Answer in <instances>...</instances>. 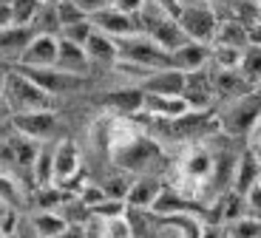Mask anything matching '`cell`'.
I'll return each mask as SVG.
<instances>
[{
    "label": "cell",
    "instance_id": "obj_8",
    "mask_svg": "<svg viewBox=\"0 0 261 238\" xmlns=\"http://www.w3.org/2000/svg\"><path fill=\"white\" fill-rule=\"evenodd\" d=\"M179 176H182V181H188V184H193V187L210 181L216 176L213 153H210L207 148H202V145H190L182 153V162H179Z\"/></svg>",
    "mask_w": 261,
    "mask_h": 238
},
{
    "label": "cell",
    "instance_id": "obj_33",
    "mask_svg": "<svg viewBox=\"0 0 261 238\" xmlns=\"http://www.w3.org/2000/svg\"><path fill=\"white\" fill-rule=\"evenodd\" d=\"M57 20H60V34H63V29L74 26V23H83V20H88V14L83 12V9L77 6V3H71V0H60L57 6Z\"/></svg>",
    "mask_w": 261,
    "mask_h": 238
},
{
    "label": "cell",
    "instance_id": "obj_30",
    "mask_svg": "<svg viewBox=\"0 0 261 238\" xmlns=\"http://www.w3.org/2000/svg\"><path fill=\"white\" fill-rule=\"evenodd\" d=\"M247 216V204H244V199L239 193H224L222 196V201H219V219L222 221H227V224H233V221H239V219H244Z\"/></svg>",
    "mask_w": 261,
    "mask_h": 238
},
{
    "label": "cell",
    "instance_id": "obj_10",
    "mask_svg": "<svg viewBox=\"0 0 261 238\" xmlns=\"http://www.w3.org/2000/svg\"><path fill=\"white\" fill-rule=\"evenodd\" d=\"M57 40L54 34H37L29 43V48L20 54L17 63L12 65H23V68H54L57 65Z\"/></svg>",
    "mask_w": 261,
    "mask_h": 238
},
{
    "label": "cell",
    "instance_id": "obj_9",
    "mask_svg": "<svg viewBox=\"0 0 261 238\" xmlns=\"http://www.w3.org/2000/svg\"><path fill=\"white\" fill-rule=\"evenodd\" d=\"M91 23H94L97 32L108 34V37H114V40H125V37L139 34V20L130 17V14H125V12H119V9H114V6L97 12L91 17Z\"/></svg>",
    "mask_w": 261,
    "mask_h": 238
},
{
    "label": "cell",
    "instance_id": "obj_26",
    "mask_svg": "<svg viewBox=\"0 0 261 238\" xmlns=\"http://www.w3.org/2000/svg\"><path fill=\"white\" fill-rule=\"evenodd\" d=\"M239 74L250 88H261V45H247L242 51Z\"/></svg>",
    "mask_w": 261,
    "mask_h": 238
},
{
    "label": "cell",
    "instance_id": "obj_22",
    "mask_svg": "<svg viewBox=\"0 0 261 238\" xmlns=\"http://www.w3.org/2000/svg\"><path fill=\"white\" fill-rule=\"evenodd\" d=\"M258 181H261V168L255 165L253 156L244 153L242 159L236 162V168H233V193H239L244 199Z\"/></svg>",
    "mask_w": 261,
    "mask_h": 238
},
{
    "label": "cell",
    "instance_id": "obj_49",
    "mask_svg": "<svg viewBox=\"0 0 261 238\" xmlns=\"http://www.w3.org/2000/svg\"><path fill=\"white\" fill-rule=\"evenodd\" d=\"M258 94H261V91H258Z\"/></svg>",
    "mask_w": 261,
    "mask_h": 238
},
{
    "label": "cell",
    "instance_id": "obj_18",
    "mask_svg": "<svg viewBox=\"0 0 261 238\" xmlns=\"http://www.w3.org/2000/svg\"><path fill=\"white\" fill-rule=\"evenodd\" d=\"M170 60H173V68L185 71V74H190V71H202L204 65L210 63V45L188 40L182 48H176V51L170 54Z\"/></svg>",
    "mask_w": 261,
    "mask_h": 238
},
{
    "label": "cell",
    "instance_id": "obj_19",
    "mask_svg": "<svg viewBox=\"0 0 261 238\" xmlns=\"http://www.w3.org/2000/svg\"><path fill=\"white\" fill-rule=\"evenodd\" d=\"M37 37V29H0V60H14L17 63L20 54L29 48V43Z\"/></svg>",
    "mask_w": 261,
    "mask_h": 238
},
{
    "label": "cell",
    "instance_id": "obj_28",
    "mask_svg": "<svg viewBox=\"0 0 261 238\" xmlns=\"http://www.w3.org/2000/svg\"><path fill=\"white\" fill-rule=\"evenodd\" d=\"M43 6H46L43 0H12L9 3V9H12V26L14 29H32Z\"/></svg>",
    "mask_w": 261,
    "mask_h": 238
},
{
    "label": "cell",
    "instance_id": "obj_12",
    "mask_svg": "<svg viewBox=\"0 0 261 238\" xmlns=\"http://www.w3.org/2000/svg\"><path fill=\"white\" fill-rule=\"evenodd\" d=\"M162 193H165V184L159 176H137V179L130 181L125 204L134 207V210H153Z\"/></svg>",
    "mask_w": 261,
    "mask_h": 238
},
{
    "label": "cell",
    "instance_id": "obj_5",
    "mask_svg": "<svg viewBox=\"0 0 261 238\" xmlns=\"http://www.w3.org/2000/svg\"><path fill=\"white\" fill-rule=\"evenodd\" d=\"M9 68L20 71L23 77H29L37 88H43L48 97H63V94H77L88 85V77H77V74H65L60 68H23V65H9Z\"/></svg>",
    "mask_w": 261,
    "mask_h": 238
},
{
    "label": "cell",
    "instance_id": "obj_4",
    "mask_svg": "<svg viewBox=\"0 0 261 238\" xmlns=\"http://www.w3.org/2000/svg\"><path fill=\"white\" fill-rule=\"evenodd\" d=\"M117 48H119V60H117V63L137 65V68H145V71L173 68L170 51H165L162 45H156L150 37H145V34H134V37L117 40Z\"/></svg>",
    "mask_w": 261,
    "mask_h": 238
},
{
    "label": "cell",
    "instance_id": "obj_37",
    "mask_svg": "<svg viewBox=\"0 0 261 238\" xmlns=\"http://www.w3.org/2000/svg\"><path fill=\"white\" fill-rule=\"evenodd\" d=\"M125 213H128V204H125V201L105 199L102 204H97L91 210V216H94V219H99V221H105V219H119V216H125Z\"/></svg>",
    "mask_w": 261,
    "mask_h": 238
},
{
    "label": "cell",
    "instance_id": "obj_32",
    "mask_svg": "<svg viewBox=\"0 0 261 238\" xmlns=\"http://www.w3.org/2000/svg\"><path fill=\"white\" fill-rule=\"evenodd\" d=\"M57 213L63 216L65 221H68V224H83V227H85V221H88V219H94L91 210H88V207H85L83 201L77 199V196H71V199L65 201V204L60 207Z\"/></svg>",
    "mask_w": 261,
    "mask_h": 238
},
{
    "label": "cell",
    "instance_id": "obj_3",
    "mask_svg": "<svg viewBox=\"0 0 261 238\" xmlns=\"http://www.w3.org/2000/svg\"><path fill=\"white\" fill-rule=\"evenodd\" d=\"M261 122V94L250 91L247 97L233 99L219 114V130L227 136H253Z\"/></svg>",
    "mask_w": 261,
    "mask_h": 238
},
{
    "label": "cell",
    "instance_id": "obj_20",
    "mask_svg": "<svg viewBox=\"0 0 261 238\" xmlns=\"http://www.w3.org/2000/svg\"><path fill=\"white\" fill-rule=\"evenodd\" d=\"M210 77H213V94H219L222 99H230V102L247 97L250 91H255L244 83L239 71H210Z\"/></svg>",
    "mask_w": 261,
    "mask_h": 238
},
{
    "label": "cell",
    "instance_id": "obj_48",
    "mask_svg": "<svg viewBox=\"0 0 261 238\" xmlns=\"http://www.w3.org/2000/svg\"><path fill=\"white\" fill-rule=\"evenodd\" d=\"M0 238H6V235H3V232H0Z\"/></svg>",
    "mask_w": 261,
    "mask_h": 238
},
{
    "label": "cell",
    "instance_id": "obj_11",
    "mask_svg": "<svg viewBox=\"0 0 261 238\" xmlns=\"http://www.w3.org/2000/svg\"><path fill=\"white\" fill-rule=\"evenodd\" d=\"M77 173H80L77 142L74 139H57V145H54V184L65 190Z\"/></svg>",
    "mask_w": 261,
    "mask_h": 238
},
{
    "label": "cell",
    "instance_id": "obj_41",
    "mask_svg": "<svg viewBox=\"0 0 261 238\" xmlns=\"http://www.w3.org/2000/svg\"><path fill=\"white\" fill-rule=\"evenodd\" d=\"M145 3H148V0H117V6H114V9L130 14V17H139V12L145 9Z\"/></svg>",
    "mask_w": 261,
    "mask_h": 238
},
{
    "label": "cell",
    "instance_id": "obj_35",
    "mask_svg": "<svg viewBox=\"0 0 261 238\" xmlns=\"http://www.w3.org/2000/svg\"><path fill=\"white\" fill-rule=\"evenodd\" d=\"M102 238H134V227H130L128 216L105 219L102 221Z\"/></svg>",
    "mask_w": 261,
    "mask_h": 238
},
{
    "label": "cell",
    "instance_id": "obj_1",
    "mask_svg": "<svg viewBox=\"0 0 261 238\" xmlns=\"http://www.w3.org/2000/svg\"><path fill=\"white\" fill-rule=\"evenodd\" d=\"M105 145H108L111 162L117 168H122L125 173L156 176V170L165 165V153L159 148V142L150 134H145L142 128H137L130 116L111 114L108 128H105Z\"/></svg>",
    "mask_w": 261,
    "mask_h": 238
},
{
    "label": "cell",
    "instance_id": "obj_34",
    "mask_svg": "<svg viewBox=\"0 0 261 238\" xmlns=\"http://www.w3.org/2000/svg\"><path fill=\"white\" fill-rule=\"evenodd\" d=\"M20 201H23V190H20V184L14 179H9V176L0 173V204L9 207V210H14Z\"/></svg>",
    "mask_w": 261,
    "mask_h": 238
},
{
    "label": "cell",
    "instance_id": "obj_15",
    "mask_svg": "<svg viewBox=\"0 0 261 238\" xmlns=\"http://www.w3.org/2000/svg\"><path fill=\"white\" fill-rule=\"evenodd\" d=\"M54 68L65 71V74H77V77H88L91 60H88V54H85L83 45L60 37L57 40V65H54Z\"/></svg>",
    "mask_w": 261,
    "mask_h": 238
},
{
    "label": "cell",
    "instance_id": "obj_42",
    "mask_svg": "<svg viewBox=\"0 0 261 238\" xmlns=\"http://www.w3.org/2000/svg\"><path fill=\"white\" fill-rule=\"evenodd\" d=\"M71 3H77L80 9H83L88 17H94L97 12H102V9H108V0H71Z\"/></svg>",
    "mask_w": 261,
    "mask_h": 238
},
{
    "label": "cell",
    "instance_id": "obj_29",
    "mask_svg": "<svg viewBox=\"0 0 261 238\" xmlns=\"http://www.w3.org/2000/svg\"><path fill=\"white\" fill-rule=\"evenodd\" d=\"M239 63H242V51L239 48L210 45V65H213V71H239Z\"/></svg>",
    "mask_w": 261,
    "mask_h": 238
},
{
    "label": "cell",
    "instance_id": "obj_47",
    "mask_svg": "<svg viewBox=\"0 0 261 238\" xmlns=\"http://www.w3.org/2000/svg\"><path fill=\"white\" fill-rule=\"evenodd\" d=\"M0 97H3V74H0Z\"/></svg>",
    "mask_w": 261,
    "mask_h": 238
},
{
    "label": "cell",
    "instance_id": "obj_21",
    "mask_svg": "<svg viewBox=\"0 0 261 238\" xmlns=\"http://www.w3.org/2000/svg\"><path fill=\"white\" fill-rule=\"evenodd\" d=\"M85 54H88L91 65L94 63L97 65H117V60H119L117 40L102 34V32H94L91 37H88V43H85Z\"/></svg>",
    "mask_w": 261,
    "mask_h": 238
},
{
    "label": "cell",
    "instance_id": "obj_17",
    "mask_svg": "<svg viewBox=\"0 0 261 238\" xmlns=\"http://www.w3.org/2000/svg\"><path fill=\"white\" fill-rule=\"evenodd\" d=\"M142 102H145V91L139 85H130L122 91H111L108 97L102 99L105 108H111L114 116H137L142 114Z\"/></svg>",
    "mask_w": 261,
    "mask_h": 238
},
{
    "label": "cell",
    "instance_id": "obj_24",
    "mask_svg": "<svg viewBox=\"0 0 261 238\" xmlns=\"http://www.w3.org/2000/svg\"><path fill=\"white\" fill-rule=\"evenodd\" d=\"M32 179L37 190L54 187V145H40L37 159L32 165Z\"/></svg>",
    "mask_w": 261,
    "mask_h": 238
},
{
    "label": "cell",
    "instance_id": "obj_44",
    "mask_svg": "<svg viewBox=\"0 0 261 238\" xmlns=\"http://www.w3.org/2000/svg\"><path fill=\"white\" fill-rule=\"evenodd\" d=\"M247 153L253 156V159H255V165H258V168H261V139H253V142H250Z\"/></svg>",
    "mask_w": 261,
    "mask_h": 238
},
{
    "label": "cell",
    "instance_id": "obj_43",
    "mask_svg": "<svg viewBox=\"0 0 261 238\" xmlns=\"http://www.w3.org/2000/svg\"><path fill=\"white\" fill-rule=\"evenodd\" d=\"M54 238H88V227H83V224H68L60 235H54Z\"/></svg>",
    "mask_w": 261,
    "mask_h": 238
},
{
    "label": "cell",
    "instance_id": "obj_40",
    "mask_svg": "<svg viewBox=\"0 0 261 238\" xmlns=\"http://www.w3.org/2000/svg\"><path fill=\"white\" fill-rule=\"evenodd\" d=\"M244 204H247V210L253 213L255 219H261V181L250 190L247 196H244Z\"/></svg>",
    "mask_w": 261,
    "mask_h": 238
},
{
    "label": "cell",
    "instance_id": "obj_25",
    "mask_svg": "<svg viewBox=\"0 0 261 238\" xmlns=\"http://www.w3.org/2000/svg\"><path fill=\"white\" fill-rule=\"evenodd\" d=\"M65 227H68V221L54 210H40L32 216V230L37 238H54V235H60Z\"/></svg>",
    "mask_w": 261,
    "mask_h": 238
},
{
    "label": "cell",
    "instance_id": "obj_45",
    "mask_svg": "<svg viewBox=\"0 0 261 238\" xmlns=\"http://www.w3.org/2000/svg\"><path fill=\"white\" fill-rule=\"evenodd\" d=\"M3 119H12V111H9V105H6V99L0 97V122Z\"/></svg>",
    "mask_w": 261,
    "mask_h": 238
},
{
    "label": "cell",
    "instance_id": "obj_7",
    "mask_svg": "<svg viewBox=\"0 0 261 238\" xmlns=\"http://www.w3.org/2000/svg\"><path fill=\"white\" fill-rule=\"evenodd\" d=\"M176 23H179V29L185 32V37H188V40H193V43H204V45H213L216 29H219V20H216V14L210 12L207 6H182Z\"/></svg>",
    "mask_w": 261,
    "mask_h": 238
},
{
    "label": "cell",
    "instance_id": "obj_14",
    "mask_svg": "<svg viewBox=\"0 0 261 238\" xmlns=\"http://www.w3.org/2000/svg\"><path fill=\"white\" fill-rule=\"evenodd\" d=\"M142 114L159 122H173L179 116L190 114V105L182 97H159V94H145Z\"/></svg>",
    "mask_w": 261,
    "mask_h": 238
},
{
    "label": "cell",
    "instance_id": "obj_39",
    "mask_svg": "<svg viewBox=\"0 0 261 238\" xmlns=\"http://www.w3.org/2000/svg\"><path fill=\"white\" fill-rule=\"evenodd\" d=\"M77 199L83 201L88 210H94L97 204H102L108 196H105V190H102V184H83L80 187V193H77Z\"/></svg>",
    "mask_w": 261,
    "mask_h": 238
},
{
    "label": "cell",
    "instance_id": "obj_23",
    "mask_svg": "<svg viewBox=\"0 0 261 238\" xmlns=\"http://www.w3.org/2000/svg\"><path fill=\"white\" fill-rule=\"evenodd\" d=\"M213 45H227V48H239V51H244V48L250 45L247 23H239V20H224V23H219L216 37H213Z\"/></svg>",
    "mask_w": 261,
    "mask_h": 238
},
{
    "label": "cell",
    "instance_id": "obj_46",
    "mask_svg": "<svg viewBox=\"0 0 261 238\" xmlns=\"http://www.w3.org/2000/svg\"><path fill=\"white\" fill-rule=\"evenodd\" d=\"M253 139H261V122H258V128H255V134H253Z\"/></svg>",
    "mask_w": 261,
    "mask_h": 238
},
{
    "label": "cell",
    "instance_id": "obj_27",
    "mask_svg": "<svg viewBox=\"0 0 261 238\" xmlns=\"http://www.w3.org/2000/svg\"><path fill=\"white\" fill-rule=\"evenodd\" d=\"M37 150H40L37 142L26 139V136H20V134H14L12 139L6 142V156L12 162H17V165H29V168H32L34 159H37Z\"/></svg>",
    "mask_w": 261,
    "mask_h": 238
},
{
    "label": "cell",
    "instance_id": "obj_36",
    "mask_svg": "<svg viewBox=\"0 0 261 238\" xmlns=\"http://www.w3.org/2000/svg\"><path fill=\"white\" fill-rule=\"evenodd\" d=\"M94 32H97V29H94L91 17H88V20H83V23H74V26L63 29V34H60V37L71 40V43H77V45H83V48H85V43H88V37H91Z\"/></svg>",
    "mask_w": 261,
    "mask_h": 238
},
{
    "label": "cell",
    "instance_id": "obj_6",
    "mask_svg": "<svg viewBox=\"0 0 261 238\" xmlns=\"http://www.w3.org/2000/svg\"><path fill=\"white\" fill-rule=\"evenodd\" d=\"M14 134L26 136V139L37 142V145H46L48 139L60 134V116L54 111H32V114H14L12 119Z\"/></svg>",
    "mask_w": 261,
    "mask_h": 238
},
{
    "label": "cell",
    "instance_id": "obj_2",
    "mask_svg": "<svg viewBox=\"0 0 261 238\" xmlns=\"http://www.w3.org/2000/svg\"><path fill=\"white\" fill-rule=\"evenodd\" d=\"M3 99H6L9 111L14 114H32V111H51V99L43 88L23 77L20 71L6 68L3 71Z\"/></svg>",
    "mask_w": 261,
    "mask_h": 238
},
{
    "label": "cell",
    "instance_id": "obj_16",
    "mask_svg": "<svg viewBox=\"0 0 261 238\" xmlns=\"http://www.w3.org/2000/svg\"><path fill=\"white\" fill-rule=\"evenodd\" d=\"M139 88H142L145 94H159V97H182L185 71H176V68L156 71L153 77H148L145 83H139Z\"/></svg>",
    "mask_w": 261,
    "mask_h": 238
},
{
    "label": "cell",
    "instance_id": "obj_38",
    "mask_svg": "<svg viewBox=\"0 0 261 238\" xmlns=\"http://www.w3.org/2000/svg\"><path fill=\"white\" fill-rule=\"evenodd\" d=\"M102 190H105L108 199L125 201V196H128V190H130V179H128V176H111V179H105Z\"/></svg>",
    "mask_w": 261,
    "mask_h": 238
},
{
    "label": "cell",
    "instance_id": "obj_13",
    "mask_svg": "<svg viewBox=\"0 0 261 238\" xmlns=\"http://www.w3.org/2000/svg\"><path fill=\"white\" fill-rule=\"evenodd\" d=\"M182 99L190 105V111H207L210 99H213V77L210 71H190L185 74V91Z\"/></svg>",
    "mask_w": 261,
    "mask_h": 238
},
{
    "label": "cell",
    "instance_id": "obj_31",
    "mask_svg": "<svg viewBox=\"0 0 261 238\" xmlns=\"http://www.w3.org/2000/svg\"><path fill=\"white\" fill-rule=\"evenodd\" d=\"M227 238H261V219L244 216V219L227 224Z\"/></svg>",
    "mask_w": 261,
    "mask_h": 238
}]
</instances>
